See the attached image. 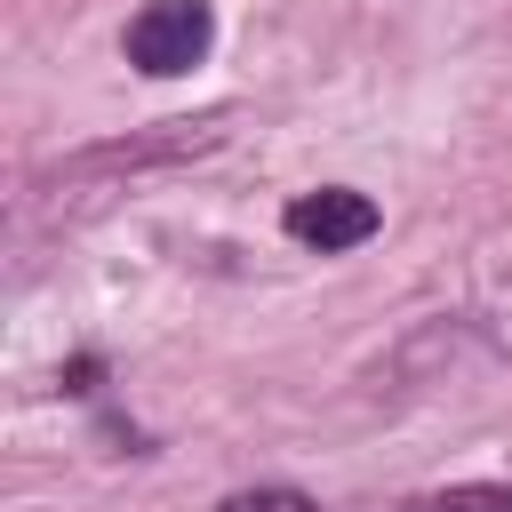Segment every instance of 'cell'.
<instances>
[{
	"mask_svg": "<svg viewBox=\"0 0 512 512\" xmlns=\"http://www.w3.org/2000/svg\"><path fill=\"white\" fill-rule=\"evenodd\" d=\"M200 48H208V0H152V8L128 24V64L152 72V80L200 64Z\"/></svg>",
	"mask_w": 512,
	"mask_h": 512,
	"instance_id": "obj_1",
	"label": "cell"
},
{
	"mask_svg": "<svg viewBox=\"0 0 512 512\" xmlns=\"http://www.w3.org/2000/svg\"><path fill=\"white\" fill-rule=\"evenodd\" d=\"M288 232H296L304 248H360V240L376 232V200H368V192H344V184L304 192V200L288 208Z\"/></svg>",
	"mask_w": 512,
	"mask_h": 512,
	"instance_id": "obj_2",
	"label": "cell"
},
{
	"mask_svg": "<svg viewBox=\"0 0 512 512\" xmlns=\"http://www.w3.org/2000/svg\"><path fill=\"white\" fill-rule=\"evenodd\" d=\"M216 512H320V504L296 496V488H248V496H224Z\"/></svg>",
	"mask_w": 512,
	"mask_h": 512,
	"instance_id": "obj_3",
	"label": "cell"
},
{
	"mask_svg": "<svg viewBox=\"0 0 512 512\" xmlns=\"http://www.w3.org/2000/svg\"><path fill=\"white\" fill-rule=\"evenodd\" d=\"M424 512H512V496H488V488H464L448 504H424Z\"/></svg>",
	"mask_w": 512,
	"mask_h": 512,
	"instance_id": "obj_4",
	"label": "cell"
}]
</instances>
